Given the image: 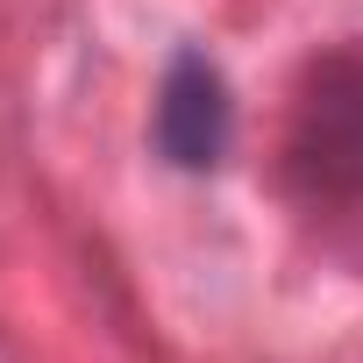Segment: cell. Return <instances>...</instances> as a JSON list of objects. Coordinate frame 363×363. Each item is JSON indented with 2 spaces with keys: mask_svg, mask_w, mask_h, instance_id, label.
Listing matches in <instances>:
<instances>
[{
  "mask_svg": "<svg viewBox=\"0 0 363 363\" xmlns=\"http://www.w3.org/2000/svg\"><path fill=\"white\" fill-rule=\"evenodd\" d=\"M235 143V100H228V79L214 72V57L200 50H178L164 65V86H157V150L178 164V171H214Z\"/></svg>",
  "mask_w": 363,
  "mask_h": 363,
  "instance_id": "2",
  "label": "cell"
},
{
  "mask_svg": "<svg viewBox=\"0 0 363 363\" xmlns=\"http://www.w3.org/2000/svg\"><path fill=\"white\" fill-rule=\"evenodd\" d=\"M285 200L342 257H363V50H320L285 121Z\"/></svg>",
  "mask_w": 363,
  "mask_h": 363,
  "instance_id": "1",
  "label": "cell"
}]
</instances>
